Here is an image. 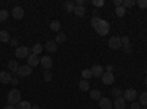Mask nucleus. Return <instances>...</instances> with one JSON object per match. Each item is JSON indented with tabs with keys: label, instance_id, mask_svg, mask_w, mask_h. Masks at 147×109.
I'll use <instances>...</instances> for the list:
<instances>
[{
	"label": "nucleus",
	"instance_id": "nucleus-1",
	"mask_svg": "<svg viewBox=\"0 0 147 109\" xmlns=\"http://www.w3.org/2000/svg\"><path fill=\"white\" fill-rule=\"evenodd\" d=\"M7 102L9 105H18L21 102V91L16 90V89H12L9 93H7Z\"/></svg>",
	"mask_w": 147,
	"mask_h": 109
},
{
	"label": "nucleus",
	"instance_id": "nucleus-2",
	"mask_svg": "<svg viewBox=\"0 0 147 109\" xmlns=\"http://www.w3.org/2000/svg\"><path fill=\"white\" fill-rule=\"evenodd\" d=\"M30 55H31V52H30V49L27 46H19V47H16V50H15V56L18 59H27Z\"/></svg>",
	"mask_w": 147,
	"mask_h": 109
},
{
	"label": "nucleus",
	"instance_id": "nucleus-3",
	"mask_svg": "<svg viewBox=\"0 0 147 109\" xmlns=\"http://www.w3.org/2000/svg\"><path fill=\"white\" fill-rule=\"evenodd\" d=\"M109 47L113 50H118L122 47V41H121V37H118V35H113V37L109 39Z\"/></svg>",
	"mask_w": 147,
	"mask_h": 109
},
{
	"label": "nucleus",
	"instance_id": "nucleus-4",
	"mask_svg": "<svg viewBox=\"0 0 147 109\" xmlns=\"http://www.w3.org/2000/svg\"><path fill=\"white\" fill-rule=\"evenodd\" d=\"M138 96V93H137V90L136 89H128V90H125L124 91V96H122V97H124L125 100H129L131 103L136 100V97Z\"/></svg>",
	"mask_w": 147,
	"mask_h": 109
},
{
	"label": "nucleus",
	"instance_id": "nucleus-5",
	"mask_svg": "<svg viewBox=\"0 0 147 109\" xmlns=\"http://www.w3.org/2000/svg\"><path fill=\"white\" fill-rule=\"evenodd\" d=\"M90 24H91V27H93V28L97 31L100 27H103L105 24H107V21H105V19H102V18H99V16H93Z\"/></svg>",
	"mask_w": 147,
	"mask_h": 109
},
{
	"label": "nucleus",
	"instance_id": "nucleus-6",
	"mask_svg": "<svg viewBox=\"0 0 147 109\" xmlns=\"http://www.w3.org/2000/svg\"><path fill=\"white\" fill-rule=\"evenodd\" d=\"M102 83L105 84V86H110V84L115 83V75L112 74V72H105V74L102 75Z\"/></svg>",
	"mask_w": 147,
	"mask_h": 109
},
{
	"label": "nucleus",
	"instance_id": "nucleus-7",
	"mask_svg": "<svg viewBox=\"0 0 147 109\" xmlns=\"http://www.w3.org/2000/svg\"><path fill=\"white\" fill-rule=\"evenodd\" d=\"M40 64H41L43 69H50L53 66V60L50 59V56H43L40 59Z\"/></svg>",
	"mask_w": 147,
	"mask_h": 109
},
{
	"label": "nucleus",
	"instance_id": "nucleus-8",
	"mask_svg": "<svg viewBox=\"0 0 147 109\" xmlns=\"http://www.w3.org/2000/svg\"><path fill=\"white\" fill-rule=\"evenodd\" d=\"M91 74H93V77H96V78H102V75L105 74V71H103V66H100V65H93L91 68Z\"/></svg>",
	"mask_w": 147,
	"mask_h": 109
},
{
	"label": "nucleus",
	"instance_id": "nucleus-9",
	"mask_svg": "<svg viewBox=\"0 0 147 109\" xmlns=\"http://www.w3.org/2000/svg\"><path fill=\"white\" fill-rule=\"evenodd\" d=\"M18 74L21 77H28L32 74V68L30 65H24V66H19V71H18Z\"/></svg>",
	"mask_w": 147,
	"mask_h": 109
},
{
	"label": "nucleus",
	"instance_id": "nucleus-10",
	"mask_svg": "<svg viewBox=\"0 0 147 109\" xmlns=\"http://www.w3.org/2000/svg\"><path fill=\"white\" fill-rule=\"evenodd\" d=\"M44 49H46L47 52H50V53H55V52L57 50V43H56L55 40H49V41L44 44Z\"/></svg>",
	"mask_w": 147,
	"mask_h": 109
},
{
	"label": "nucleus",
	"instance_id": "nucleus-11",
	"mask_svg": "<svg viewBox=\"0 0 147 109\" xmlns=\"http://www.w3.org/2000/svg\"><path fill=\"white\" fill-rule=\"evenodd\" d=\"M99 106H100V109H112L113 108V105L109 100V97H102L99 100Z\"/></svg>",
	"mask_w": 147,
	"mask_h": 109
},
{
	"label": "nucleus",
	"instance_id": "nucleus-12",
	"mask_svg": "<svg viewBox=\"0 0 147 109\" xmlns=\"http://www.w3.org/2000/svg\"><path fill=\"white\" fill-rule=\"evenodd\" d=\"M12 15H13L15 19H22L24 18V9L21 6H15L12 9Z\"/></svg>",
	"mask_w": 147,
	"mask_h": 109
},
{
	"label": "nucleus",
	"instance_id": "nucleus-13",
	"mask_svg": "<svg viewBox=\"0 0 147 109\" xmlns=\"http://www.w3.org/2000/svg\"><path fill=\"white\" fill-rule=\"evenodd\" d=\"M27 62H28V65H30L31 68H34V66L38 65L40 59H38V56H37V55H32V53H31V55L27 58Z\"/></svg>",
	"mask_w": 147,
	"mask_h": 109
},
{
	"label": "nucleus",
	"instance_id": "nucleus-14",
	"mask_svg": "<svg viewBox=\"0 0 147 109\" xmlns=\"http://www.w3.org/2000/svg\"><path fill=\"white\" fill-rule=\"evenodd\" d=\"M125 99L124 97H122V96H121V97H116L115 99V103H113V108L115 109H125Z\"/></svg>",
	"mask_w": 147,
	"mask_h": 109
},
{
	"label": "nucleus",
	"instance_id": "nucleus-15",
	"mask_svg": "<svg viewBox=\"0 0 147 109\" xmlns=\"http://www.w3.org/2000/svg\"><path fill=\"white\" fill-rule=\"evenodd\" d=\"M7 68L12 71V72H15V74H18V71H19V65L15 59H10L9 62H7Z\"/></svg>",
	"mask_w": 147,
	"mask_h": 109
},
{
	"label": "nucleus",
	"instance_id": "nucleus-16",
	"mask_svg": "<svg viewBox=\"0 0 147 109\" xmlns=\"http://www.w3.org/2000/svg\"><path fill=\"white\" fill-rule=\"evenodd\" d=\"M10 80H12V77H10L9 72H5V71L0 72V83H3V84H9V83H10Z\"/></svg>",
	"mask_w": 147,
	"mask_h": 109
},
{
	"label": "nucleus",
	"instance_id": "nucleus-17",
	"mask_svg": "<svg viewBox=\"0 0 147 109\" xmlns=\"http://www.w3.org/2000/svg\"><path fill=\"white\" fill-rule=\"evenodd\" d=\"M63 7L66 12H69V14H74V10H75V2H72V0H68V2L63 3Z\"/></svg>",
	"mask_w": 147,
	"mask_h": 109
},
{
	"label": "nucleus",
	"instance_id": "nucleus-18",
	"mask_svg": "<svg viewBox=\"0 0 147 109\" xmlns=\"http://www.w3.org/2000/svg\"><path fill=\"white\" fill-rule=\"evenodd\" d=\"M0 41H2V43H9V41H10V34H9V31H6V30L0 31Z\"/></svg>",
	"mask_w": 147,
	"mask_h": 109
},
{
	"label": "nucleus",
	"instance_id": "nucleus-19",
	"mask_svg": "<svg viewBox=\"0 0 147 109\" xmlns=\"http://www.w3.org/2000/svg\"><path fill=\"white\" fill-rule=\"evenodd\" d=\"M78 87H80L81 91H88V90H90V83H88V80H81V81L78 83Z\"/></svg>",
	"mask_w": 147,
	"mask_h": 109
},
{
	"label": "nucleus",
	"instance_id": "nucleus-20",
	"mask_svg": "<svg viewBox=\"0 0 147 109\" xmlns=\"http://www.w3.org/2000/svg\"><path fill=\"white\" fill-rule=\"evenodd\" d=\"M43 49H44V46H41L40 43H37V44H34V47H32V50H31V53L32 55H37L38 56L41 52H43Z\"/></svg>",
	"mask_w": 147,
	"mask_h": 109
},
{
	"label": "nucleus",
	"instance_id": "nucleus-21",
	"mask_svg": "<svg viewBox=\"0 0 147 109\" xmlns=\"http://www.w3.org/2000/svg\"><path fill=\"white\" fill-rule=\"evenodd\" d=\"M31 108H32V105L30 102H27V100H21L16 105V109H31Z\"/></svg>",
	"mask_w": 147,
	"mask_h": 109
},
{
	"label": "nucleus",
	"instance_id": "nucleus-22",
	"mask_svg": "<svg viewBox=\"0 0 147 109\" xmlns=\"http://www.w3.org/2000/svg\"><path fill=\"white\" fill-rule=\"evenodd\" d=\"M90 97L93 100H100L102 99V91L100 90H91L90 91Z\"/></svg>",
	"mask_w": 147,
	"mask_h": 109
},
{
	"label": "nucleus",
	"instance_id": "nucleus-23",
	"mask_svg": "<svg viewBox=\"0 0 147 109\" xmlns=\"http://www.w3.org/2000/svg\"><path fill=\"white\" fill-rule=\"evenodd\" d=\"M60 27H62V24H60L57 19H55V21L50 22V30H52V31H56V32H57V31L60 30Z\"/></svg>",
	"mask_w": 147,
	"mask_h": 109
},
{
	"label": "nucleus",
	"instance_id": "nucleus-24",
	"mask_svg": "<svg viewBox=\"0 0 147 109\" xmlns=\"http://www.w3.org/2000/svg\"><path fill=\"white\" fill-rule=\"evenodd\" d=\"M109 28H110V27H109V22H107V24H105L103 27H100L99 30H97V34H100V35H106V34L109 32Z\"/></svg>",
	"mask_w": 147,
	"mask_h": 109
},
{
	"label": "nucleus",
	"instance_id": "nucleus-25",
	"mask_svg": "<svg viewBox=\"0 0 147 109\" xmlns=\"http://www.w3.org/2000/svg\"><path fill=\"white\" fill-rule=\"evenodd\" d=\"M74 14H75L77 16H84V15H85V7H84V6H75Z\"/></svg>",
	"mask_w": 147,
	"mask_h": 109
},
{
	"label": "nucleus",
	"instance_id": "nucleus-26",
	"mask_svg": "<svg viewBox=\"0 0 147 109\" xmlns=\"http://www.w3.org/2000/svg\"><path fill=\"white\" fill-rule=\"evenodd\" d=\"M136 6V2L134 0H122V7L127 9V7H134Z\"/></svg>",
	"mask_w": 147,
	"mask_h": 109
},
{
	"label": "nucleus",
	"instance_id": "nucleus-27",
	"mask_svg": "<svg viewBox=\"0 0 147 109\" xmlns=\"http://www.w3.org/2000/svg\"><path fill=\"white\" fill-rule=\"evenodd\" d=\"M65 40H66V34H63V32H59V34L56 35V40H55V41L59 44V43H63Z\"/></svg>",
	"mask_w": 147,
	"mask_h": 109
},
{
	"label": "nucleus",
	"instance_id": "nucleus-28",
	"mask_svg": "<svg viewBox=\"0 0 147 109\" xmlns=\"http://www.w3.org/2000/svg\"><path fill=\"white\" fill-rule=\"evenodd\" d=\"M43 77H44V81H47V83H49V81H52L53 74H52L50 71H47V69H46V71H43Z\"/></svg>",
	"mask_w": 147,
	"mask_h": 109
},
{
	"label": "nucleus",
	"instance_id": "nucleus-29",
	"mask_svg": "<svg viewBox=\"0 0 147 109\" xmlns=\"http://www.w3.org/2000/svg\"><path fill=\"white\" fill-rule=\"evenodd\" d=\"M7 15H9V12L6 9H0V22H3L7 19Z\"/></svg>",
	"mask_w": 147,
	"mask_h": 109
},
{
	"label": "nucleus",
	"instance_id": "nucleus-30",
	"mask_svg": "<svg viewBox=\"0 0 147 109\" xmlns=\"http://www.w3.org/2000/svg\"><path fill=\"white\" fill-rule=\"evenodd\" d=\"M140 105L141 106H147V93H141L140 94Z\"/></svg>",
	"mask_w": 147,
	"mask_h": 109
},
{
	"label": "nucleus",
	"instance_id": "nucleus-31",
	"mask_svg": "<svg viewBox=\"0 0 147 109\" xmlns=\"http://www.w3.org/2000/svg\"><path fill=\"white\" fill-rule=\"evenodd\" d=\"M91 77H93L91 69H84V71H82V80H88V78H91Z\"/></svg>",
	"mask_w": 147,
	"mask_h": 109
},
{
	"label": "nucleus",
	"instance_id": "nucleus-32",
	"mask_svg": "<svg viewBox=\"0 0 147 109\" xmlns=\"http://www.w3.org/2000/svg\"><path fill=\"white\" fill-rule=\"evenodd\" d=\"M115 12H116V16H119V18H122V16L125 15V9L122 7V6L116 7V9H115Z\"/></svg>",
	"mask_w": 147,
	"mask_h": 109
},
{
	"label": "nucleus",
	"instance_id": "nucleus-33",
	"mask_svg": "<svg viewBox=\"0 0 147 109\" xmlns=\"http://www.w3.org/2000/svg\"><path fill=\"white\" fill-rule=\"evenodd\" d=\"M121 41H122V47H124V46H129V44H131V40H129L128 35H124V37H121Z\"/></svg>",
	"mask_w": 147,
	"mask_h": 109
},
{
	"label": "nucleus",
	"instance_id": "nucleus-34",
	"mask_svg": "<svg viewBox=\"0 0 147 109\" xmlns=\"http://www.w3.org/2000/svg\"><path fill=\"white\" fill-rule=\"evenodd\" d=\"M112 94L115 96V97H121V94H124V91H122L119 87H115V89L112 90Z\"/></svg>",
	"mask_w": 147,
	"mask_h": 109
},
{
	"label": "nucleus",
	"instance_id": "nucleus-35",
	"mask_svg": "<svg viewBox=\"0 0 147 109\" xmlns=\"http://www.w3.org/2000/svg\"><path fill=\"white\" fill-rule=\"evenodd\" d=\"M136 3H137L141 9H146V7H147V0H138V2H136Z\"/></svg>",
	"mask_w": 147,
	"mask_h": 109
},
{
	"label": "nucleus",
	"instance_id": "nucleus-36",
	"mask_svg": "<svg viewBox=\"0 0 147 109\" xmlns=\"http://www.w3.org/2000/svg\"><path fill=\"white\" fill-rule=\"evenodd\" d=\"M93 5H94L96 7H102V6L105 5V2H103V0H94V2H93Z\"/></svg>",
	"mask_w": 147,
	"mask_h": 109
},
{
	"label": "nucleus",
	"instance_id": "nucleus-37",
	"mask_svg": "<svg viewBox=\"0 0 147 109\" xmlns=\"http://www.w3.org/2000/svg\"><path fill=\"white\" fill-rule=\"evenodd\" d=\"M122 49H124V52H125L127 55L132 53V47H131V44H129V46H124V47H122Z\"/></svg>",
	"mask_w": 147,
	"mask_h": 109
},
{
	"label": "nucleus",
	"instance_id": "nucleus-38",
	"mask_svg": "<svg viewBox=\"0 0 147 109\" xmlns=\"http://www.w3.org/2000/svg\"><path fill=\"white\" fill-rule=\"evenodd\" d=\"M140 108H141L140 102H132L131 103V109H140Z\"/></svg>",
	"mask_w": 147,
	"mask_h": 109
},
{
	"label": "nucleus",
	"instance_id": "nucleus-39",
	"mask_svg": "<svg viewBox=\"0 0 147 109\" xmlns=\"http://www.w3.org/2000/svg\"><path fill=\"white\" fill-rule=\"evenodd\" d=\"M9 43H10V46H12V47H18V40H16V39H10V41H9Z\"/></svg>",
	"mask_w": 147,
	"mask_h": 109
},
{
	"label": "nucleus",
	"instance_id": "nucleus-40",
	"mask_svg": "<svg viewBox=\"0 0 147 109\" xmlns=\"http://www.w3.org/2000/svg\"><path fill=\"white\" fill-rule=\"evenodd\" d=\"M10 84H13V86H16V84H19L18 78H16V77H12V80H10Z\"/></svg>",
	"mask_w": 147,
	"mask_h": 109
},
{
	"label": "nucleus",
	"instance_id": "nucleus-41",
	"mask_svg": "<svg viewBox=\"0 0 147 109\" xmlns=\"http://www.w3.org/2000/svg\"><path fill=\"white\" fill-rule=\"evenodd\" d=\"M113 3H115V6H116V7H119V6H122V0H115Z\"/></svg>",
	"mask_w": 147,
	"mask_h": 109
},
{
	"label": "nucleus",
	"instance_id": "nucleus-42",
	"mask_svg": "<svg viewBox=\"0 0 147 109\" xmlns=\"http://www.w3.org/2000/svg\"><path fill=\"white\" fill-rule=\"evenodd\" d=\"M3 109H16L15 105H7V106H3Z\"/></svg>",
	"mask_w": 147,
	"mask_h": 109
},
{
	"label": "nucleus",
	"instance_id": "nucleus-43",
	"mask_svg": "<svg viewBox=\"0 0 147 109\" xmlns=\"http://www.w3.org/2000/svg\"><path fill=\"white\" fill-rule=\"evenodd\" d=\"M112 69H113V66H112V65H107V68H106V72H112Z\"/></svg>",
	"mask_w": 147,
	"mask_h": 109
},
{
	"label": "nucleus",
	"instance_id": "nucleus-44",
	"mask_svg": "<svg viewBox=\"0 0 147 109\" xmlns=\"http://www.w3.org/2000/svg\"><path fill=\"white\" fill-rule=\"evenodd\" d=\"M31 109H40V106L38 105H32V108Z\"/></svg>",
	"mask_w": 147,
	"mask_h": 109
},
{
	"label": "nucleus",
	"instance_id": "nucleus-45",
	"mask_svg": "<svg viewBox=\"0 0 147 109\" xmlns=\"http://www.w3.org/2000/svg\"><path fill=\"white\" fill-rule=\"evenodd\" d=\"M140 109H147V108H146V106H141V108H140Z\"/></svg>",
	"mask_w": 147,
	"mask_h": 109
},
{
	"label": "nucleus",
	"instance_id": "nucleus-46",
	"mask_svg": "<svg viewBox=\"0 0 147 109\" xmlns=\"http://www.w3.org/2000/svg\"><path fill=\"white\" fill-rule=\"evenodd\" d=\"M146 86H147V77H146Z\"/></svg>",
	"mask_w": 147,
	"mask_h": 109
},
{
	"label": "nucleus",
	"instance_id": "nucleus-47",
	"mask_svg": "<svg viewBox=\"0 0 147 109\" xmlns=\"http://www.w3.org/2000/svg\"><path fill=\"white\" fill-rule=\"evenodd\" d=\"M146 74H147V69H146Z\"/></svg>",
	"mask_w": 147,
	"mask_h": 109
}]
</instances>
